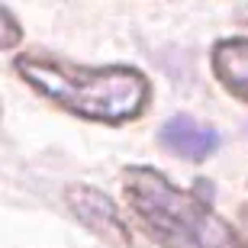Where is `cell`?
I'll return each mask as SVG.
<instances>
[{"label":"cell","instance_id":"1","mask_svg":"<svg viewBox=\"0 0 248 248\" xmlns=\"http://www.w3.org/2000/svg\"><path fill=\"white\" fill-rule=\"evenodd\" d=\"M13 71L55 103L58 110L78 120L123 126L145 116L152 103V81L132 64H78L64 55L29 48L13 58Z\"/></svg>","mask_w":248,"mask_h":248},{"label":"cell","instance_id":"2","mask_svg":"<svg viewBox=\"0 0 248 248\" xmlns=\"http://www.w3.org/2000/svg\"><path fill=\"white\" fill-rule=\"evenodd\" d=\"M123 197L155 248H248L239 229L197 190L177 187L148 165L123 171Z\"/></svg>","mask_w":248,"mask_h":248},{"label":"cell","instance_id":"3","mask_svg":"<svg viewBox=\"0 0 248 248\" xmlns=\"http://www.w3.org/2000/svg\"><path fill=\"white\" fill-rule=\"evenodd\" d=\"M64 206L71 210V216L81 222L87 232H93L100 242L116 248L132 245V232H129L126 219H123L120 206L107 197L103 190L91 184H71L64 187Z\"/></svg>","mask_w":248,"mask_h":248},{"label":"cell","instance_id":"4","mask_svg":"<svg viewBox=\"0 0 248 248\" xmlns=\"http://www.w3.org/2000/svg\"><path fill=\"white\" fill-rule=\"evenodd\" d=\"M158 142L165 152L184 158V161H206V158L216 155L219 148V132L206 123H197L187 113H174L171 120L161 123L158 129Z\"/></svg>","mask_w":248,"mask_h":248},{"label":"cell","instance_id":"5","mask_svg":"<svg viewBox=\"0 0 248 248\" xmlns=\"http://www.w3.org/2000/svg\"><path fill=\"white\" fill-rule=\"evenodd\" d=\"M210 71L232 100L248 103V36H226L210 52Z\"/></svg>","mask_w":248,"mask_h":248},{"label":"cell","instance_id":"6","mask_svg":"<svg viewBox=\"0 0 248 248\" xmlns=\"http://www.w3.org/2000/svg\"><path fill=\"white\" fill-rule=\"evenodd\" d=\"M0 19H3V36H0V48L3 52H13L19 46V36H23V29H19L16 16H13V10L10 7H0Z\"/></svg>","mask_w":248,"mask_h":248},{"label":"cell","instance_id":"7","mask_svg":"<svg viewBox=\"0 0 248 248\" xmlns=\"http://www.w3.org/2000/svg\"><path fill=\"white\" fill-rule=\"evenodd\" d=\"M239 222H242V232H248V203L239 206Z\"/></svg>","mask_w":248,"mask_h":248}]
</instances>
